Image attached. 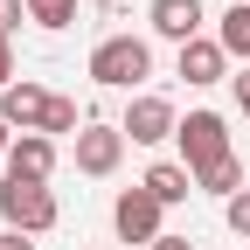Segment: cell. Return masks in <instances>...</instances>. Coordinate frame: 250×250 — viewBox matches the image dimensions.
<instances>
[{"mask_svg": "<svg viewBox=\"0 0 250 250\" xmlns=\"http://www.w3.org/2000/svg\"><path fill=\"white\" fill-rule=\"evenodd\" d=\"M56 195H49V181H0V223L7 229H21V236H42V229H56Z\"/></svg>", "mask_w": 250, "mask_h": 250, "instance_id": "6da1fadb", "label": "cell"}, {"mask_svg": "<svg viewBox=\"0 0 250 250\" xmlns=\"http://www.w3.org/2000/svg\"><path fill=\"white\" fill-rule=\"evenodd\" d=\"M90 77H98L104 90H132L139 77H153V49L139 35H104L98 49H90Z\"/></svg>", "mask_w": 250, "mask_h": 250, "instance_id": "7a4b0ae2", "label": "cell"}, {"mask_svg": "<svg viewBox=\"0 0 250 250\" xmlns=\"http://www.w3.org/2000/svg\"><path fill=\"white\" fill-rule=\"evenodd\" d=\"M174 139H181V167H188V174H208V167L229 160V125H223V111H188Z\"/></svg>", "mask_w": 250, "mask_h": 250, "instance_id": "3957f363", "label": "cell"}, {"mask_svg": "<svg viewBox=\"0 0 250 250\" xmlns=\"http://www.w3.org/2000/svg\"><path fill=\"white\" fill-rule=\"evenodd\" d=\"M118 132L132 139V146H160V139H174V132H181V118H174V104L160 98V90H139V98L125 104Z\"/></svg>", "mask_w": 250, "mask_h": 250, "instance_id": "277c9868", "label": "cell"}, {"mask_svg": "<svg viewBox=\"0 0 250 250\" xmlns=\"http://www.w3.org/2000/svg\"><path fill=\"white\" fill-rule=\"evenodd\" d=\"M160 215H167V208L153 202L146 188H125V195L111 202V229H118V243H146V250H153V243L167 236V229H160Z\"/></svg>", "mask_w": 250, "mask_h": 250, "instance_id": "5b68a950", "label": "cell"}, {"mask_svg": "<svg viewBox=\"0 0 250 250\" xmlns=\"http://www.w3.org/2000/svg\"><path fill=\"white\" fill-rule=\"evenodd\" d=\"M118 160H125V132L104 125V118H90L83 132H77V174L104 181V174H118Z\"/></svg>", "mask_w": 250, "mask_h": 250, "instance_id": "8992f818", "label": "cell"}, {"mask_svg": "<svg viewBox=\"0 0 250 250\" xmlns=\"http://www.w3.org/2000/svg\"><path fill=\"white\" fill-rule=\"evenodd\" d=\"M181 77L195 83V90L223 83V77H229V49L215 42V35H195V42H181Z\"/></svg>", "mask_w": 250, "mask_h": 250, "instance_id": "52a82bcc", "label": "cell"}, {"mask_svg": "<svg viewBox=\"0 0 250 250\" xmlns=\"http://www.w3.org/2000/svg\"><path fill=\"white\" fill-rule=\"evenodd\" d=\"M146 21H153V35H167V42L181 49V42H195V35H202V21H208V14H202V0H153Z\"/></svg>", "mask_w": 250, "mask_h": 250, "instance_id": "ba28073f", "label": "cell"}, {"mask_svg": "<svg viewBox=\"0 0 250 250\" xmlns=\"http://www.w3.org/2000/svg\"><path fill=\"white\" fill-rule=\"evenodd\" d=\"M49 104H56V98H49L42 83H28V77L0 90V118H7V125H21V132H42V118H49Z\"/></svg>", "mask_w": 250, "mask_h": 250, "instance_id": "9c48e42d", "label": "cell"}, {"mask_svg": "<svg viewBox=\"0 0 250 250\" xmlns=\"http://www.w3.org/2000/svg\"><path fill=\"white\" fill-rule=\"evenodd\" d=\"M7 174H14V181H49V174H56V139L21 132L14 153H7Z\"/></svg>", "mask_w": 250, "mask_h": 250, "instance_id": "30bf717a", "label": "cell"}, {"mask_svg": "<svg viewBox=\"0 0 250 250\" xmlns=\"http://www.w3.org/2000/svg\"><path fill=\"white\" fill-rule=\"evenodd\" d=\"M139 188H146L160 208H181L188 195H195V174H188L181 160H160V167H146V181H139Z\"/></svg>", "mask_w": 250, "mask_h": 250, "instance_id": "8fae6325", "label": "cell"}, {"mask_svg": "<svg viewBox=\"0 0 250 250\" xmlns=\"http://www.w3.org/2000/svg\"><path fill=\"white\" fill-rule=\"evenodd\" d=\"M215 42H223L229 56H243V62H250V0H236V7L223 14V28H215Z\"/></svg>", "mask_w": 250, "mask_h": 250, "instance_id": "7c38bea8", "label": "cell"}, {"mask_svg": "<svg viewBox=\"0 0 250 250\" xmlns=\"http://www.w3.org/2000/svg\"><path fill=\"white\" fill-rule=\"evenodd\" d=\"M195 188H202V195H243V167H236V153H229V160L223 167H208V174H195Z\"/></svg>", "mask_w": 250, "mask_h": 250, "instance_id": "4fadbf2b", "label": "cell"}, {"mask_svg": "<svg viewBox=\"0 0 250 250\" xmlns=\"http://www.w3.org/2000/svg\"><path fill=\"white\" fill-rule=\"evenodd\" d=\"M28 21L56 35V28H70V21H77V0H28Z\"/></svg>", "mask_w": 250, "mask_h": 250, "instance_id": "5bb4252c", "label": "cell"}, {"mask_svg": "<svg viewBox=\"0 0 250 250\" xmlns=\"http://www.w3.org/2000/svg\"><path fill=\"white\" fill-rule=\"evenodd\" d=\"M90 118H77V98H56L49 118H42V139H62V132H83Z\"/></svg>", "mask_w": 250, "mask_h": 250, "instance_id": "9a60e30c", "label": "cell"}, {"mask_svg": "<svg viewBox=\"0 0 250 250\" xmlns=\"http://www.w3.org/2000/svg\"><path fill=\"white\" fill-rule=\"evenodd\" d=\"M223 223H229L236 236H250V188H243V195H229V202H223Z\"/></svg>", "mask_w": 250, "mask_h": 250, "instance_id": "2e32d148", "label": "cell"}, {"mask_svg": "<svg viewBox=\"0 0 250 250\" xmlns=\"http://www.w3.org/2000/svg\"><path fill=\"white\" fill-rule=\"evenodd\" d=\"M21 21H28V0H0V35H14Z\"/></svg>", "mask_w": 250, "mask_h": 250, "instance_id": "e0dca14e", "label": "cell"}, {"mask_svg": "<svg viewBox=\"0 0 250 250\" xmlns=\"http://www.w3.org/2000/svg\"><path fill=\"white\" fill-rule=\"evenodd\" d=\"M7 83H21V77H14V42L0 35V90H7Z\"/></svg>", "mask_w": 250, "mask_h": 250, "instance_id": "ac0fdd59", "label": "cell"}, {"mask_svg": "<svg viewBox=\"0 0 250 250\" xmlns=\"http://www.w3.org/2000/svg\"><path fill=\"white\" fill-rule=\"evenodd\" d=\"M0 250H35V236H21V229H0Z\"/></svg>", "mask_w": 250, "mask_h": 250, "instance_id": "d6986e66", "label": "cell"}, {"mask_svg": "<svg viewBox=\"0 0 250 250\" xmlns=\"http://www.w3.org/2000/svg\"><path fill=\"white\" fill-rule=\"evenodd\" d=\"M229 83H236V104H243V118H250V70H243V77H229Z\"/></svg>", "mask_w": 250, "mask_h": 250, "instance_id": "ffe728a7", "label": "cell"}, {"mask_svg": "<svg viewBox=\"0 0 250 250\" xmlns=\"http://www.w3.org/2000/svg\"><path fill=\"white\" fill-rule=\"evenodd\" d=\"M14 139H21V132H14L7 118H0V160H7V153H14Z\"/></svg>", "mask_w": 250, "mask_h": 250, "instance_id": "44dd1931", "label": "cell"}, {"mask_svg": "<svg viewBox=\"0 0 250 250\" xmlns=\"http://www.w3.org/2000/svg\"><path fill=\"white\" fill-rule=\"evenodd\" d=\"M153 250H195V243H188V236H160V243H153Z\"/></svg>", "mask_w": 250, "mask_h": 250, "instance_id": "7402d4cb", "label": "cell"}]
</instances>
